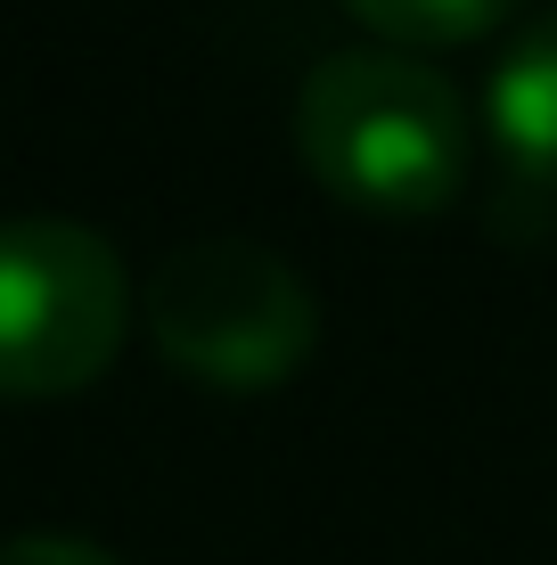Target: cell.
<instances>
[{"label": "cell", "instance_id": "cell-1", "mask_svg": "<svg viewBox=\"0 0 557 565\" xmlns=\"http://www.w3.org/2000/svg\"><path fill=\"white\" fill-rule=\"evenodd\" d=\"M296 148L344 205L435 213L468 189L475 115L443 66L401 42H344L296 83Z\"/></svg>", "mask_w": 557, "mask_h": 565}, {"label": "cell", "instance_id": "cell-2", "mask_svg": "<svg viewBox=\"0 0 557 565\" xmlns=\"http://www.w3.org/2000/svg\"><path fill=\"white\" fill-rule=\"evenodd\" d=\"M148 337L197 385H279L320 344V296L279 246L246 230H197L148 279Z\"/></svg>", "mask_w": 557, "mask_h": 565}, {"label": "cell", "instance_id": "cell-3", "mask_svg": "<svg viewBox=\"0 0 557 565\" xmlns=\"http://www.w3.org/2000/svg\"><path fill=\"white\" fill-rule=\"evenodd\" d=\"M131 328V270L74 213H0V394H74Z\"/></svg>", "mask_w": 557, "mask_h": 565}, {"label": "cell", "instance_id": "cell-4", "mask_svg": "<svg viewBox=\"0 0 557 565\" xmlns=\"http://www.w3.org/2000/svg\"><path fill=\"white\" fill-rule=\"evenodd\" d=\"M484 124H492V140L508 148L516 172L557 181V9H542L501 50L492 90H484Z\"/></svg>", "mask_w": 557, "mask_h": 565}, {"label": "cell", "instance_id": "cell-5", "mask_svg": "<svg viewBox=\"0 0 557 565\" xmlns=\"http://www.w3.org/2000/svg\"><path fill=\"white\" fill-rule=\"evenodd\" d=\"M516 0H353L361 25L394 33V42H468V33H492Z\"/></svg>", "mask_w": 557, "mask_h": 565}, {"label": "cell", "instance_id": "cell-6", "mask_svg": "<svg viewBox=\"0 0 557 565\" xmlns=\"http://www.w3.org/2000/svg\"><path fill=\"white\" fill-rule=\"evenodd\" d=\"M0 565H124V557L107 541H83V533H9Z\"/></svg>", "mask_w": 557, "mask_h": 565}]
</instances>
